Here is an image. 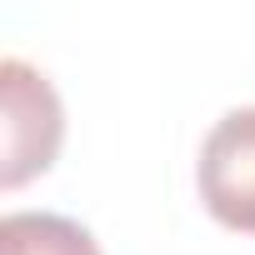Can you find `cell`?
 Instances as JSON below:
<instances>
[{
  "mask_svg": "<svg viewBox=\"0 0 255 255\" xmlns=\"http://www.w3.org/2000/svg\"><path fill=\"white\" fill-rule=\"evenodd\" d=\"M60 135H65V110L55 85L15 55L0 60V145H5L0 185L15 190L30 175L50 170L60 155Z\"/></svg>",
  "mask_w": 255,
  "mask_h": 255,
  "instance_id": "obj_1",
  "label": "cell"
},
{
  "mask_svg": "<svg viewBox=\"0 0 255 255\" xmlns=\"http://www.w3.org/2000/svg\"><path fill=\"white\" fill-rule=\"evenodd\" d=\"M200 200L205 210L240 235H255V105H240L215 120L200 145Z\"/></svg>",
  "mask_w": 255,
  "mask_h": 255,
  "instance_id": "obj_2",
  "label": "cell"
},
{
  "mask_svg": "<svg viewBox=\"0 0 255 255\" xmlns=\"http://www.w3.org/2000/svg\"><path fill=\"white\" fill-rule=\"evenodd\" d=\"M0 250L5 255H100L95 235L70 220V215H50V210H15L0 220Z\"/></svg>",
  "mask_w": 255,
  "mask_h": 255,
  "instance_id": "obj_3",
  "label": "cell"
}]
</instances>
